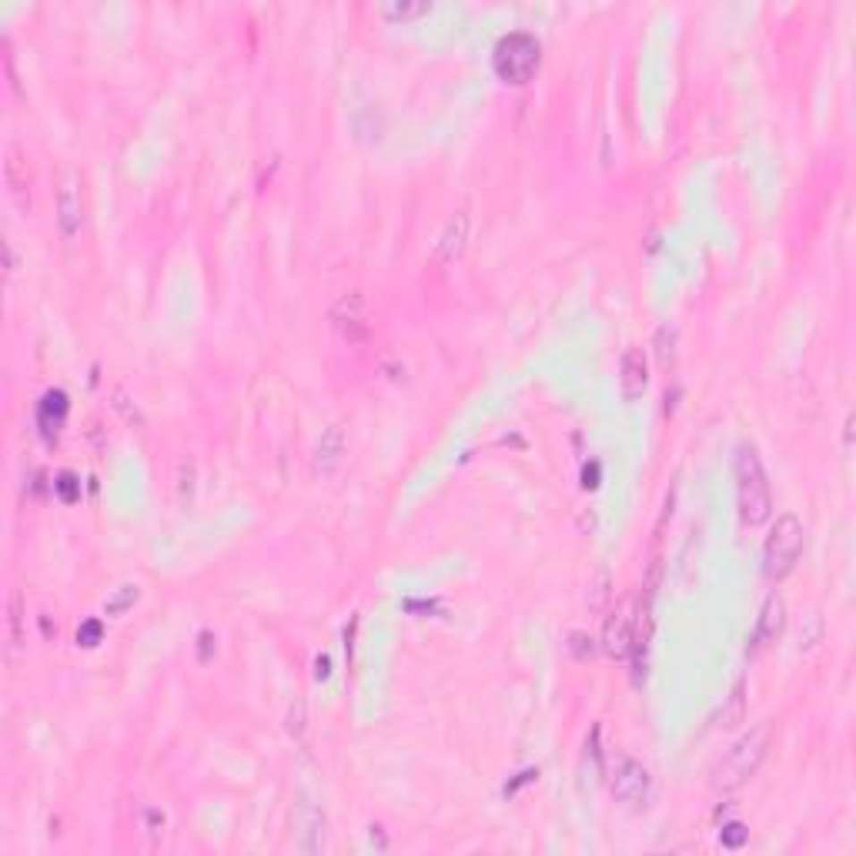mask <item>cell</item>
<instances>
[{"mask_svg":"<svg viewBox=\"0 0 856 856\" xmlns=\"http://www.w3.org/2000/svg\"><path fill=\"white\" fill-rule=\"evenodd\" d=\"M736 499H740L742 525H750V529L763 525L773 515V492H769L767 469H763L753 445H742L740 459H736Z\"/></svg>","mask_w":856,"mask_h":856,"instance_id":"1","label":"cell"},{"mask_svg":"<svg viewBox=\"0 0 856 856\" xmlns=\"http://www.w3.org/2000/svg\"><path fill=\"white\" fill-rule=\"evenodd\" d=\"M769 740H773V726H753L742 740H736V746L723 756V763L713 773V786L716 790H736L742 783L753 776L756 769L763 767V759L769 753Z\"/></svg>","mask_w":856,"mask_h":856,"instance_id":"2","label":"cell"},{"mask_svg":"<svg viewBox=\"0 0 856 856\" xmlns=\"http://www.w3.org/2000/svg\"><path fill=\"white\" fill-rule=\"evenodd\" d=\"M538 64H542V47L525 30L505 34L496 44V54H492V67H496L499 81H505V84H529L536 77Z\"/></svg>","mask_w":856,"mask_h":856,"instance_id":"3","label":"cell"},{"mask_svg":"<svg viewBox=\"0 0 856 856\" xmlns=\"http://www.w3.org/2000/svg\"><path fill=\"white\" fill-rule=\"evenodd\" d=\"M803 552V522L796 515H780L763 549V569L769 579H786Z\"/></svg>","mask_w":856,"mask_h":856,"instance_id":"4","label":"cell"},{"mask_svg":"<svg viewBox=\"0 0 856 856\" xmlns=\"http://www.w3.org/2000/svg\"><path fill=\"white\" fill-rule=\"evenodd\" d=\"M332 325L335 332L345 338L348 345H358L369 338V318H365V301L361 294H342L332 308Z\"/></svg>","mask_w":856,"mask_h":856,"instance_id":"5","label":"cell"},{"mask_svg":"<svg viewBox=\"0 0 856 856\" xmlns=\"http://www.w3.org/2000/svg\"><path fill=\"white\" fill-rule=\"evenodd\" d=\"M613 796L626 806H640L649 796V773L636 759H619L613 773Z\"/></svg>","mask_w":856,"mask_h":856,"instance_id":"6","label":"cell"},{"mask_svg":"<svg viewBox=\"0 0 856 856\" xmlns=\"http://www.w3.org/2000/svg\"><path fill=\"white\" fill-rule=\"evenodd\" d=\"M348 455V435L345 425H328L325 432L318 435V445H315V472L318 475H335L342 469V462Z\"/></svg>","mask_w":856,"mask_h":856,"instance_id":"7","label":"cell"},{"mask_svg":"<svg viewBox=\"0 0 856 856\" xmlns=\"http://www.w3.org/2000/svg\"><path fill=\"white\" fill-rule=\"evenodd\" d=\"M646 385H649V365H646V352L642 348H626L623 365H619V388L626 402L646 395Z\"/></svg>","mask_w":856,"mask_h":856,"instance_id":"8","label":"cell"},{"mask_svg":"<svg viewBox=\"0 0 856 856\" xmlns=\"http://www.w3.org/2000/svg\"><path fill=\"white\" fill-rule=\"evenodd\" d=\"M632 636H636V615H632V606H619L609 623H606V652L615 656V659H626L629 646H632Z\"/></svg>","mask_w":856,"mask_h":856,"instance_id":"9","label":"cell"},{"mask_svg":"<svg viewBox=\"0 0 856 856\" xmlns=\"http://www.w3.org/2000/svg\"><path fill=\"white\" fill-rule=\"evenodd\" d=\"M81 184H77L74 174H67L61 181V191H57V225H61V234L64 238H74L81 231Z\"/></svg>","mask_w":856,"mask_h":856,"instance_id":"10","label":"cell"},{"mask_svg":"<svg viewBox=\"0 0 856 856\" xmlns=\"http://www.w3.org/2000/svg\"><path fill=\"white\" fill-rule=\"evenodd\" d=\"M783 626H786V602L773 592V596H767V602H763V609H759V623H756V646H769V642H776L783 636Z\"/></svg>","mask_w":856,"mask_h":856,"instance_id":"11","label":"cell"},{"mask_svg":"<svg viewBox=\"0 0 856 856\" xmlns=\"http://www.w3.org/2000/svg\"><path fill=\"white\" fill-rule=\"evenodd\" d=\"M469 231H472V217H469V211H459L448 221L445 234L438 242V258L442 261H459L465 255V248H469Z\"/></svg>","mask_w":856,"mask_h":856,"instance_id":"12","label":"cell"},{"mask_svg":"<svg viewBox=\"0 0 856 856\" xmlns=\"http://www.w3.org/2000/svg\"><path fill=\"white\" fill-rule=\"evenodd\" d=\"M67 409H71V402H67L64 392H47V395L40 398L38 425H40V432H44L47 442L57 438V432H61V425H64V419H67Z\"/></svg>","mask_w":856,"mask_h":856,"instance_id":"13","label":"cell"},{"mask_svg":"<svg viewBox=\"0 0 856 856\" xmlns=\"http://www.w3.org/2000/svg\"><path fill=\"white\" fill-rule=\"evenodd\" d=\"M4 174H7V188H11V194L27 208V198H30V188H27V161L21 157V151H17V148H11V151H7Z\"/></svg>","mask_w":856,"mask_h":856,"instance_id":"14","label":"cell"},{"mask_svg":"<svg viewBox=\"0 0 856 856\" xmlns=\"http://www.w3.org/2000/svg\"><path fill=\"white\" fill-rule=\"evenodd\" d=\"M301 823H305L301 850H305V853H318L321 846H325V813H321L318 806L305 803V817H301Z\"/></svg>","mask_w":856,"mask_h":856,"instance_id":"15","label":"cell"},{"mask_svg":"<svg viewBox=\"0 0 856 856\" xmlns=\"http://www.w3.org/2000/svg\"><path fill=\"white\" fill-rule=\"evenodd\" d=\"M425 13H432V4H428V0H392V4H382V17H388L392 24L419 21Z\"/></svg>","mask_w":856,"mask_h":856,"instance_id":"16","label":"cell"},{"mask_svg":"<svg viewBox=\"0 0 856 856\" xmlns=\"http://www.w3.org/2000/svg\"><path fill=\"white\" fill-rule=\"evenodd\" d=\"M141 599V589L134 586V582H124V586H117L107 599H104V613L107 615H124L128 609H134V602Z\"/></svg>","mask_w":856,"mask_h":856,"instance_id":"17","label":"cell"},{"mask_svg":"<svg viewBox=\"0 0 856 856\" xmlns=\"http://www.w3.org/2000/svg\"><path fill=\"white\" fill-rule=\"evenodd\" d=\"M742 709H746V679H736V686H733V692H729L726 706H723V723L719 726H736L742 719Z\"/></svg>","mask_w":856,"mask_h":856,"instance_id":"18","label":"cell"},{"mask_svg":"<svg viewBox=\"0 0 856 856\" xmlns=\"http://www.w3.org/2000/svg\"><path fill=\"white\" fill-rule=\"evenodd\" d=\"M21 609H24L21 592H13L11 609H7V642H11V649H21Z\"/></svg>","mask_w":856,"mask_h":856,"instance_id":"19","label":"cell"},{"mask_svg":"<svg viewBox=\"0 0 856 856\" xmlns=\"http://www.w3.org/2000/svg\"><path fill=\"white\" fill-rule=\"evenodd\" d=\"M54 492L61 496V502L64 505H74L77 499H81V482H77L74 472H61L57 479H54Z\"/></svg>","mask_w":856,"mask_h":856,"instance_id":"20","label":"cell"},{"mask_svg":"<svg viewBox=\"0 0 856 856\" xmlns=\"http://www.w3.org/2000/svg\"><path fill=\"white\" fill-rule=\"evenodd\" d=\"M746 836H750V830H746L742 823H726V826H723V833H719L723 846H729V850H740V846L746 843Z\"/></svg>","mask_w":856,"mask_h":856,"instance_id":"21","label":"cell"},{"mask_svg":"<svg viewBox=\"0 0 856 856\" xmlns=\"http://www.w3.org/2000/svg\"><path fill=\"white\" fill-rule=\"evenodd\" d=\"M178 479H181V502H188L194 492V462H181Z\"/></svg>","mask_w":856,"mask_h":856,"instance_id":"22","label":"cell"},{"mask_svg":"<svg viewBox=\"0 0 856 856\" xmlns=\"http://www.w3.org/2000/svg\"><path fill=\"white\" fill-rule=\"evenodd\" d=\"M77 642H81V646H97V642H101V623H97V619L84 623V626L77 629Z\"/></svg>","mask_w":856,"mask_h":856,"instance_id":"23","label":"cell"},{"mask_svg":"<svg viewBox=\"0 0 856 856\" xmlns=\"http://www.w3.org/2000/svg\"><path fill=\"white\" fill-rule=\"evenodd\" d=\"M301 729H305V699H294L292 713H288V733L301 736Z\"/></svg>","mask_w":856,"mask_h":856,"instance_id":"24","label":"cell"},{"mask_svg":"<svg viewBox=\"0 0 856 856\" xmlns=\"http://www.w3.org/2000/svg\"><path fill=\"white\" fill-rule=\"evenodd\" d=\"M586 642H592V640L582 636V632H572V642H569V646H572V652L579 656V659H592V649H586Z\"/></svg>","mask_w":856,"mask_h":856,"instance_id":"25","label":"cell"},{"mask_svg":"<svg viewBox=\"0 0 856 856\" xmlns=\"http://www.w3.org/2000/svg\"><path fill=\"white\" fill-rule=\"evenodd\" d=\"M211 659V632H201V663Z\"/></svg>","mask_w":856,"mask_h":856,"instance_id":"26","label":"cell"},{"mask_svg":"<svg viewBox=\"0 0 856 856\" xmlns=\"http://www.w3.org/2000/svg\"><path fill=\"white\" fill-rule=\"evenodd\" d=\"M315 676H318V679L328 676V659H325V656H318V673H315Z\"/></svg>","mask_w":856,"mask_h":856,"instance_id":"27","label":"cell"}]
</instances>
